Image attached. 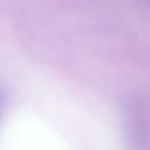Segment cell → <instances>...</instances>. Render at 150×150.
<instances>
[{
	"label": "cell",
	"instance_id": "obj_1",
	"mask_svg": "<svg viewBox=\"0 0 150 150\" xmlns=\"http://www.w3.org/2000/svg\"><path fill=\"white\" fill-rule=\"evenodd\" d=\"M127 130L134 150H148V124L143 107L131 102L127 108Z\"/></svg>",
	"mask_w": 150,
	"mask_h": 150
},
{
	"label": "cell",
	"instance_id": "obj_2",
	"mask_svg": "<svg viewBox=\"0 0 150 150\" xmlns=\"http://www.w3.org/2000/svg\"><path fill=\"white\" fill-rule=\"evenodd\" d=\"M0 110H1V102H0Z\"/></svg>",
	"mask_w": 150,
	"mask_h": 150
}]
</instances>
